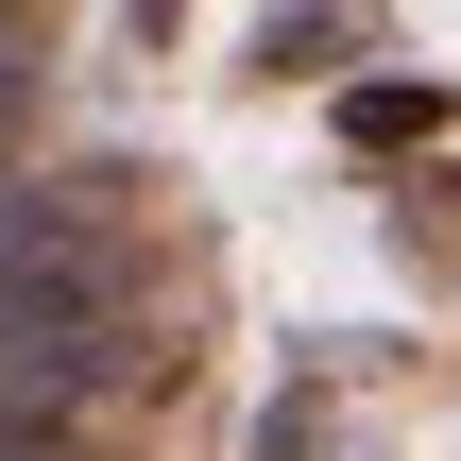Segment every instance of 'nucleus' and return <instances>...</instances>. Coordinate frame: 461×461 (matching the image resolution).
<instances>
[{
	"mask_svg": "<svg viewBox=\"0 0 461 461\" xmlns=\"http://www.w3.org/2000/svg\"><path fill=\"white\" fill-rule=\"evenodd\" d=\"M137 222L103 171H51V188H0V376H68V393H120L137 359Z\"/></svg>",
	"mask_w": 461,
	"mask_h": 461,
	"instance_id": "obj_1",
	"label": "nucleus"
},
{
	"mask_svg": "<svg viewBox=\"0 0 461 461\" xmlns=\"http://www.w3.org/2000/svg\"><path fill=\"white\" fill-rule=\"evenodd\" d=\"M445 120H461L445 68H359V86H342V137H359V154H411V137H445Z\"/></svg>",
	"mask_w": 461,
	"mask_h": 461,
	"instance_id": "obj_2",
	"label": "nucleus"
},
{
	"mask_svg": "<svg viewBox=\"0 0 461 461\" xmlns=\"http://www.w3.org/2000/svg\"><path fill=\"white\" fill-rule=\"evenodd\" d=\"M342 51H376L359 17H257V68H342Z\"/></svg>",
	"mask_w": 461,
	"mask_h": 461,
	"instance_id": "obj_3",
	"label": "nucleus"
},
{
	"mask_svg": "<svg viewBox=\"0 0 461 461\" xmlns=\"http://www.w3.org/2000/svg\"><path fill=\"white\" fill-rule=\"evenodd\" d=\"M34 68H51V34H34V17H0V137L34 120Z\"/></svg>",
	"mask_w": 461,
	"mask_h": 461,
	"instance_id": "obj_4",
	"label": "nucleus"
}]
</instances>
